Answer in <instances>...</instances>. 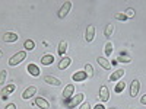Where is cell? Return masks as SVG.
<instances>
[{
  "instance_id": "d4e9b609",
  "label": "cell",
  "mask_w": 146,
  "mask_h": 109,
  "mask_svg": "<svg viewBox=\"0 0 146 109\" xmlns=\"http://www.w3.org/2000/svg\"><path fill=\"white\" fill-rule=\"evenodd\" d=\"M124 87H126V83L124 81H118L117 84H115V93H121V92H123L124 90Z\"/></svg>"
},
{
  "instance_id": "83f0119b",
  "label": "cell",
  "mask_w": 146,
  "mask_h": 109,
  "mask_svg": "<svg viewBox=\"0 0 146 109\" xmlns=\"http://www.w3.org/2000/svg\"><path fill=\"white\" fill-rule=\"evenodd\" d=\"M117 20H127V16L124 15V13H115V16H114Z\"/></svg>"
},
{
  "instance_id": "484cf974",
  "label": "cell",
  "mask_w": 146,
  "mask_h": 109,
  "mask_svg": "<svg viewBox=\"0 0 146 109\" xmlns=\"http://www.w3.org/2000/svg\"><path fill=\"white\" fill-rule=\"evenodd\" d=\"M124 15L127 16V19H129V18H135L136 12H135V9H133V7H127L126 12H124Z\"/></svg>"
},
{
  "instance_id": "3957f363",
  "label": "cell",
  "mask_w": 146,
  "mask_h": 109,
  "mask_svg": "<svg viewBox=\"0 0 146 109\" xmlns=\"http://www.w3.org/2000/svg\"><path fill=\"white\" fill-rule=\"evenodd\" d=\"M73 93H75V84H67L63 90V100L67 103L72 98H73Z\"/></svg>"
},
{
  "instance_id": "f1b7e54d",
  "label": "cell",
  "mask_w": 146,
  "mask_h": 109,
  "mask_svg": "<svg viewBox=\"0 0 146 109\" xmlns=\"http://www.w3.org/2000/svg\"><path fill=\"white\" fill-rule=\"evenodd\" d=\"M79 109H91V103L89 102H85V103H82L79 106Z\"/></svg>"
},
{
  "instance_id": "52a82bcc",
  "label": "cell",
  "mask_w": 146,
  "mask_h": 109,
  "mask_svg": "<svg viewBox=\"0 0 146 109\" xmlns=\"http://www.w3.org/2000/svg\"><path fill=\"white\" fill-rule=\"evenodd\" d=\"M95 38V26L94 25H88L86 31H85V41L86 42H92Z\"/></svg>"
},
{
  "instance_id": "5bb4252c",
  "label": "cell",
  "mask_w": 146,
  "mask_h": 109,
  "mask_svg": "<svg viewBox=\"0 0 146 109\" xmlns=\"http://www.w3.org/2000/svg\"><path fill=\"white\" fill-rule=\"evenodd\" d=\"M34 105L38 106V108H41V109H48V108H50V103H48V100L44 99V98H36V99L34 100Z\"/></svg>"
},
{
  "instance_id": "9a60e30c",
  "label": "cell",
  "mask_w": 146,
  "mask_h": 109,
  "mask_svg": "<svg viewBox=\"0 0 146 109\" xmlns=\"http://www.w3.org/2000/svg\"><path fill=\"white\" fill-rule=\"evenodd\" d=\"M44 81L47 84H51V86H60V84H62V80L54 77V76H45L44 77Z\"/></svg>"
},
{
  "instance_id": "ffe728a7",
  "label": "cell",
  "mask_w": 146,
  "mask_h": 109,
  "mask_svg": "<svg viewBox=\"0 0 146 109\" xmlns=\"http://www.w3.org/2000/svg\"><path fill=\"white\" fill-rule=\"evenodd\" d=\"M53 63H54V57L51 54H45V55L41 57V64L42 66H50Z\"/></svg>"
},
{
  "instance_id": "6da1fadb",
  "label": "cell",
  "mask_w": 146,
  "mask_h": 109,
  "mask_svg": "<svg viewBox=\"0 0 146 109\" xmlns=\"http://www.w3.org/2000/svg\"><path fill=\"white\" fill-rule=\"evenodd\" d=\"M25 58H27V51H19V53H16L15 55H12L9 58V66L10 67H15V66L21 64Z\"/></svg>"
},
{
  "instance_id": "1f68e13d",
  "label": "cell",
  "mask_w": 146,
  "mask_h": 109,
  "mask_svg": "<svg viewBox=\"0 0 146 109\" xmlns=\"http://www.w3.org/2000/svg\"><path fill=\"white\" fill-rule=\"evenodd\" d=\"M140 103L142 105H146V95H143L142 98H140Z\"/></svg>"
},
{
  "instance_id": "836d02e7",
  "label": "cell",
  "mask_w": 146,
  "mask_h": 109,
  "mask_svg": "<svg viewBox=\"0 0 146 109\" xmlns=\"http://www.w3.org/2000/svg\"><path fill=\"white\" fill-rule=\"evenodd\" d=\"M111 109H118V108H111Z\"/></svg>"
},
{
  "instance_id": "4316f807",
  "label": "cell",
  "mask_w": 146,
  "mask_h": 109,
  "mask_svg": "<svg viewBox=\"0 0 146 109\" xmlns=\"http://www.w3.org/2000/svg\"><path fill=\"white\" fill-rule=\"evenodd\" d=\"M6 79H7V71L2 70L0 71V84H2V86H3V83H6Z\"/></svg>"
},
{
  "instance_id": "4dcf8cb0",
  "label": "cell",
  "mask_w": 146,
  "mask_h": 109,
  "mask_svg": "<svg viewBox=\"0 0 146 109\" xmlns=\"http://www.w3.org/2000/svg\"><path fill=\"white\" fill-rule=\"evenodd\" d=\"M6 109H16V105H15V103H9V105L6 106Z\"/></svg>"
},
{
  "instance_id": "9c48e42d",
  "label": "cell",
  "mask_w": 146,
  "mask_h": 109,
  "mask_svg": "<svg viewBox=\"0 0 146 109\" xmlns=\"http://www.w3.org/2000/svg\"><path fill=\"white\" fill-rule=\"evenodd\" d=\"M35 93H36V87H35V86H29V87H27L25 90L22 92V99H23V100L31 99Z\"/></svg>"
},
{
  "instance_id": "d6986e66",
  "label": "cell",
  "mask_w": 146,
  "mask_h": 109,
  "mask_svg": "<svg viewBox=\"0 0 146 109\" xmlns=\"http://www.w3.org/2000/svg\"><path fill=\"white\" fill-rule=\"evenodd\" d=\"M113 51H114L113 42H111V41H107L105 45H104V54H105V57H110V55L113 54Z\"/></svg>"
},
{
  "instance_id": "cb8c5ba5",
  "label": "cell",
  "mask_w": 146,
  "mask_h": 109,
  "mask_svg": "<svg viewBox=\"0 0 146 109\" xmlns=\"http://www.w3.org/2000/svg\"><path fill=\"white\" fill-rule=\"evenodd\" d=\"M85 73L88 77H94V67L91 64H85Z\"/></svg>"
},
{
  "instance_id": "ac0fdd59",
  "label": "cell",
  "mask_w": 146,
  "mask_h": 109,
  "mask_svg": "<svg viewBox=\"0 0 146 109\" xmlns=\"http://www.w3.org/2000/svg\"><path fill=\"white\" fill-rule=\"evenodd\" d=\"M117 63H131V57L127 54V53H120L117 55Z\"/></svg>"
},
{
  "instance_id": "8992f818",
  "label": "cell",
  "mask_w": 146,
  "mask_h": 109,
  "mask_svg": "<svg viewBox=\"0 0 146 109\" xmlns=\"http://www.w3.org/2000/svg\"><path fill=\"white\" fill-rule=\"evenodd\" d=\"M16 90V84H7V86H5L2 90H0V95H2V98H7V96H10L12 93H13Z\"/></svg>"
},
{
  "instance_id": "4fadbf2b",
  "label": "cell",
  "mask_w": 146,
  "mask_h": 109,
  "mask_svg": "<svg viewBox=\"0 0 146 109\" xmlns=\"http://www.w3.org/2000/svg\"><path fill=\"white\" fill-rule=\"evenodd\" d=\"M18 33L16 32H6V33H3V41L5 42H16L18 41Z\"/></svg>"
},
{
  "instance_id": "7a4b0ae2",
  "label": "cell",
  "mask_w": 146,
  "mask_h": 109,
  "mask_svg": "<svg viewBox=\"0 0 146 109\" xmlns=\"http://www.w3.org/2000/svg\"><path fill=\"white\" fill-rule=\"evenodd\" d=\"M83 99H85V95L83 93H79V95H75V96H73V98L66 103L67 105V108H75V106H78V105H80L82 102H83Z\"/></svg>"
},
{
  "instance_id": "277c9868",
  "label": "cell",
  "mask_w": 146,
  "mask_h": 109,
  "mask_svg": "<svg viewBox=\"0 0 146 109\" xmlns=\"http://www.w3.org/2000/svg\"><path fill=\"white\" fill-rule=\"evenodd\" d=\"M70 9H72V2H64V3H63V6L58 9L57 16H58L60 19H64V18L67 16V13L70 12Z\"/></svg>"
},
{
  "instance_id": "f546056e",
  "label": "cell",
  "mask_w": 146,
  "mask_h": 109,
  "mask_svg": "<svg viewBox=\"0 0 146 109\" xmlns=\"http://www.w3.org/2000/svg\"><path fill=\"white\" fill-rule=\"evenodd\" d=\"M94 109H105V106H104L102 103H96V105L94 106Z\"/></svg>"
},
{
  "instance_id": "603a6c76",
  "label": "cell",
  "mask_w": 146,
  "mask_h": 109,
  "mask_svg": "<svg viewBox=\"0 0 146 109\" xmlns=\"http://www.w3.org/2000/svg\"><path fill=\"white\" fill-rule=\"evenodd\" d=\"M113 32H114V25H113V23H108V25L105 26V29H104V36L110 38V36L113 35Z\"/></svg>"
},
{
  "instance_id": "d6a6232c",
  "label": "cell",
  "mask_w": 146,
  "mask_h": 109,
  "mask_svg": "<svg viewBox=\"0 0 146 109\" xmlns=\"http://www.w3.org/2000/svg\"><path fill=\"white\" fill-rule=\"evenodd\" d=\"M0 57H3V51L2 50H0Z\"/></svg>"
},
{
  "instance_id": "30bf717a",
  "label": "cell",
  "mask_w": 146,
  "mask_h": 109,
  "mask_svg": "<svg viewBox=\"0 0 146 109\" xmlns=\"http://www.w3.org/2000/svg\"><path fill=\"white\" fill-rule=\"evenodd\" d=\"M86 73H85V70H79L76 71L75 74L72 76V80L75 81V83H80V81H85V79H86Z\"/></svg>"
},
{
  "instance_id": "44dd1931",
  "label": "cell",
  "mask_w": 146,
  "mask_h": 109,
  "mask_svg": "<svg viewBox=\"0 0 146 109\" xmlns=\"http://www.w3.org/2000/svg\"><path fill=\"white\" fill-rule=\"evenodd\" d=\"M66 51H67V41H62V42L58 44L57 53H58V55H60V57H64Z\"/></svg>"
},
{
  "instance_id": "2e32d148",
  "label": "cell",
  "mask_w": 146,
  "mask_h": 109,
  "mask_svg": "<svg viewBox=\"0 0 146 109\" xmlns=\"http://www.w3.org/2000/svg\"><path fill=\"white\" fill-rule=\"evenodd\" d=\"M70 63H72V58L67 57V55H64V57H62V60L58 61V68H60V70H64V68H67V67L70 66Z\"/></svg>"
},
{
  "instance_id": "7402d4cb",
  "label": "cell",
  "mask_w": 146,
  "mask_h": 109,
  "mask_svg": "<svg viewBox=\"0 0 146 109\" xmlns=\"http://www.w3.org/2000/svg\"><path fill=\"white\" fill-rule=\"evenodd\" d=\"M23 48H25V51H32V50H35V42L32 39H27L23 42Z\"/></svg>"
},
{
  "instance_id": "7c38bea8",
  "label": "cell",
  "mask_w": 146,
  "mask_h": 109,
  "mask_svg": "<svg viewBox=\"0 0 146 109\" xmlns=\"http://www.w3.org/2000/svg\"><path fill=\"white\" fill-rule=\"evenodd\" d=\"M124 70L123 68H118V70H115V71H113L111 73V76H110V81H120V79L124 76Z\"/></svg>"
},
{
  "instance_id": "e0dca14e",
  "label": "cell",
  "mask_w": 146,
  "mask_h": 109,
  "mask_svg": "<svg viewBox=\"0 0 146 109\" xmlns=\"http://www.w3.org/2000/svg\"><path fill=\"white\" fill-rule=\"evenodd\" d=\"M96 61H98V64H100L104 70H111V63H110L105 57H98V58H96Z\"/></svg>"
},
{
  "instance_id": "5b68a950",
  "label": "cell",
  "mask_w": 146,
  "mask_h": 109,
  "mask_svg": "<svg viewBox=\"0 0 146 109\" xmlns=\"http://www.w3.org/2000/svg\"><path fill=\"white\" fill-rule=\"evenodd\" d=\"M139 90H140V83H139V80H137V79L131 80V83H130V96H131V98H136V96L139 95Z\"/></svg>"
},
{
  "instance_id": "ba28073f",
  "label": "cell",
  "mask_w": 146,
  "mask_h": 109,
  "mask_svg": "<svg viewBox=\"0 0 146 109\" xmlns=\"http://www.w3.org/2000/svg\"><path fill=\"white\" fill-rule=\"evenodd\" d=\"M27 71L29 73V74H31L32 77H38V76L41 74V70H40V67L36 66V64H34V63L28 64V67H27Z\"/></svg>"
},
{
  "instance_id": "8fae6325",
  "label": "cell",
  "mask_w": 146,
  "mask_h": 109,
  "mask_svg": "<svg viewBox=\"0 0 146 109\" xmlns=\"http://www.w3.org/2000/svg\"><path fill=\"white\" fill-rule=\"evenodd\" d=\"M100 99H101V102H108L110 100V89L107 86L100 87Z\"/></svg>"
}]
</instances>
